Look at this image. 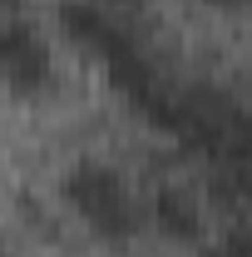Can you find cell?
<instances>
[{
  "label": "cell",
  "instance_id": "3",
  "mask_svg": "<svg viewBox=\"0 0 252 257\" xmlns=\"http://www.w3.org/2000/svg\"><path fill=\"white\" fill-rule=\"evenodd\" d=\"M154 227L173 242H203V227H208V213L198 203V193L183 188V183H158L154 193Z\"/></svg>",
  "mask_w": 252,
  "mask_h": 257
},
{
  "label": "cell",
  "instance_id": "5",
  "mask_svg": "<svg viewBox=\"0 0 252 257\" xmlns=\"http://www.w3.org/2000/svg\"><path fill=\"white\" fill-rule=\"evenodd\" d=\"M198 257H252V237H247V227L232 223L222 237L203 242V247H198Z\"/></svg>",
  "mask_w": 252,
  "mask_h": 257
},
{
  "label": "cell",
  "instance_id": "6",
  "mask_svg": "<svg viewBox=\"0 0 252 257\" xmlns=\"http://www.w3.org/2000/svg\"><path fill=\"white\" fill-rule=\"evenodd\" d=\"M203 5H222V10H237L242 0H203Z\"/></svg>",
  "mask_w": 252,
  "mask_h": 257
},
{
  "label": "cell",
  "instance_id": "4",
  "mask_svg": "<svg viewBox=\"0 0 252 257\" xmlns=\"http://www.w3.org/2000/svg\"><path fill=\"white\" fill-rule=\"evenodd\" d=\"M60 25H64L69 40H79V45H84L89 55H99V60L124 40V30L99 10L94 0H64V5H60Z\"/></svg>",
  "mask_w": 252,
  "mask_h": 257
},
{
  "label": "cell",
  "instance_id": "2",
  "mask_svg": "<svg viewBox=\"0 0 252 257\" xmlns=\"http://www.w3.org/2000/svg\"><path fill=\"white\" fill-rule=\"evenodd\" d=\"M0 74L15 94H45L55 84V55L30 15L0 10Z\"/></svg>",
  "mask_w": 252,
  "mask_h": 257
},
{
  "label": "cell",
  "instance_id": "1",
  "mask_svg": "<svg viewBox=\"0 0 252 257\" xmlns=\"http://www.w3.org/2000/svg\"><path fill=\"white\" fill-rule=\"evenodd\" d=\"M60 188H64V203H69V208L89 223V232H99L104 242H129V237L144 227V208H139L134 188L124 183V173L109 168V163L79 159L64 173Z\"/></svg>",
  "mask_w": 252,
  "mask_h": 257
},
{
  "label": "cell",
  "instance_id": "7",
  "mask_svg": "<svg viewBox=\"0 0 252 257\" xmlns=\"http://www.w3.org/2000/svg\"><path fill=\"white\" fill-rule=\"evenodd\" d=\"M0 257H5V242H0Z\"/></svg>",
  "mask_w": 252,
  "mask_h": 257
}]
</instances>
